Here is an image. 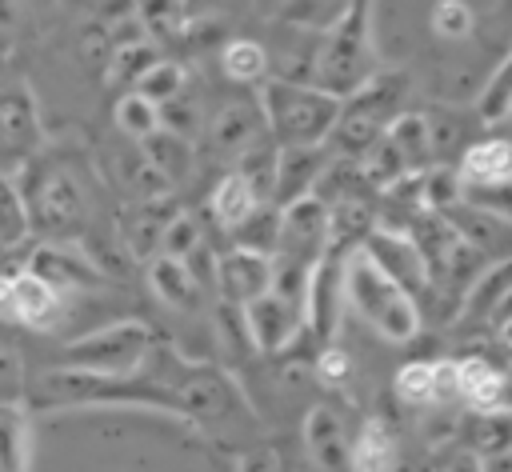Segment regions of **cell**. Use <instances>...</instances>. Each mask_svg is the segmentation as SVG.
I'll list each match as a JSON object with an SVG mask.
<instances>
[{"label": "cell", "mask_w": 512, "mask_h": 472, "mask_svg": "<svg viewBox=\"0 0 512 472\" xmlns=\"http://www.w3.org/2000/svg\"><path fill=\"white\" fill-rule=\"evenodd\" d=\"M468 412H484V416H512V372L496 368L476 392L464 396Z\"/></svg>", "instance_id": "cell-36"}, {"label": "cell", "mask_w": 512, "mask_h": 472, "mask_svg": "<svg viewBox=\"0 0 512 472\" xmlns=\"http://www.w3.org/2000/svg\"><path fill=\"white\" fill-rule=\"evenodd\" d=\"M476 108H480V120H484V124H496V120H508V116H512V52H508V56L496 64V72L488 76V84H484Z\"/></svg>", "instance_id": "cell-34"}, {"label": "cell", "mask_w": 512, "mask_h": 472, "mask_svg": "<svg viewBox=\"0 0 512 472\" xmlns=\"http://www.w3.org/2000/svg\"><path fill=\"white\" fill-rule=\"evenodd\" d=\"M196 248H200V220L188 216V212L168 216L164 220V236H160V252L176 256V260H188Z\"/></svg>", "instance_id": "cell-40"}, {"label": "cell", "mask_w": 512, "mask_h": 472, "mask_svg": "<svg viewBox=\"0 0 512 472\" xmlns=\"http://www.w3.org/2000/svg\"><path fill=\"white\" fill-rule=\"evenodd\" d=\"M112 116H116V128H120L124 136H132V140H144V136H152V132L164 124L160 104H156V100H148V96H144V92H136V88H128V92L116 100Z\"/></svg>", "instance_id": "cell-30"}, {"label": "cell", "mask_w": 512, "mask_h": 472, "mask_svg": "<svg viewBox=\"0 0 512 472\" xmlns=\"http://www.w3.org/2000/svg\"><path fill=\"white\" fill-rule=\"evenodd\" d=\"M388 136L396 140V148L404 152V160L412 168H428L436 164V152H432V124L424 112H400L392 124H388Z\"/></svg>", "instance_id": "cell-26"}, {"label": "cell", "mask_w": 512, "mask_h": 472, "mask_svg": "<svg viewBox=\"0 0 512 472\" xmlns=\"http://www.w3.org/2000/svg\"><path fill=\"white\" fill-rule=\"evenodd\" d=\"M344 292L348 304L356 308L360 320H368L384 340L392 344H408L420 332V300L396 284L364 248H356L344 264Z\"/></svg>", "instance_id": "cell-3"}, {"label": "cell", "mask_w": 512, "mask_h": 472, "mask_svg": "<svg viewBox=\"0 0 512 472\" xmlns=\"http://www.w3.org/2000/svg\"><path fill=\"white\" fill-rule=\"evenodd\" d=\"M496 340H500V344H504V348H512V316H508V320H500V324H496Z\"/></svg>", "instance_id": "cell-50"}, {"label": "cell", "mask_w": 512, "mask_h": 472, "mask_svg": "<svg viewBox=\"0 0 512 472\" xmlns=\"http://www.w3.org/2000/svg\"><path fill=\"white\" fill-rule=\"evenodd\" d=\"M460 172L468 184H492V180H512V140L488 136L464 148Z\"/></svg>", "instance_id": "cell-19"}, {"label": "cell", "mask_w": 512, "mask_h": 472, "mask_svg": "<svg viewBox=\"0 0 512 472\" xmlns=\"http://www.w3.org/2000/svg\"><path fill=\"white\" fill-rule=\"evenodd\" d=\"M28 268L40 272L60 292H68V288H92L100 280V268L84 252H76L68 244H44V248H36V256H32Z\"/></svg>", "instance_id": "cell-15"}, {"label": "cell", "mask_w": 512, "mask_h": 472, "mask_svg": "<svg viewBox=\"0 0 512 472\" xmlns=\"http://www.w3.org/2000/svg\"><path fill=\"white\" fill-rule=\"evenodd\" d=\"M508 316H512V288H508V292H504V300L496 304V312H492V328H496L500 320H508Z\"/></svg>", "instance_id": "cell-48"}, {"label": "cell", "mask_w": 512, "mask_h": 472, "mask_svg": "<svg viewBox=\"0 0 512 472\" xmlns=\"http://www.w3.org/2000/svg\"><path fill=\"white\" fill-rule=\"evenodd\" d=\"M236 172L256 188L260 200H276V172H280V144L268 136V140H256L248 144L240 156H236Z\"/></svg>", "instance_id": "cell-23"}, {"label": "cell", "mask_w": 512, "mask_h": 472, "mask_svg": "<svg viewBox=\"0 0 512 472\" xmlns=\"http://www.w3.org/2000/svg\"><path fill=\"white\" fill-rule=\"evenodd\" d=\"M220 68L236 84H264L268 80V52L256 40H228L220 52Z\"/></svg>", "instance_id": "cell-29"}, {"label": "cell", "mask_w": 512, "mask_h": 472, "mask_svg": "<svg viewBox=\"0 0 512 472\" xmlns=\"http://www.w3.org/2000/svg\"><path fill=\"white\" fill-rule=\"evenodd\" d=\"M332 160L328 144H288L280 148V172H276V204H292L308 192H316L324 168Z\"/></svg>", "instance_id": "cell-14"}, {"label": "cell", "mask_w": 512, "mask_h": 472, "mask_svg": "<svg viewBox=\"0 0 512 472\" xmlns=\"http://www.w3.org/2000/svg\"><path fill=\"white\" fill-rule=\"evenodd\" d=\"M32 460V428L24 408L4 404L0 408V468L4 472H28Z\"/></svg>", "instance_id": "cell-24"}, {"label": "cell", "mask_w": 512, "mask_h": 472, "mask_svg": "<svg viewBox=\"0 0 512 472\" xmlns=\"http://www.w3.org/2000/svg\"><path fill=\"white\" fill-rule=\"evenodd\" d=\"M28 224V208H24V196L12 180H0V244H12L24 236Z\"/></svg>", "instance_id": "cell-42"}, {"label": "cell", "mask_w": 512, "mask_h": 472, "mask_svg": "<svg viewBox=\"0 0 512 472\" xmlns=\"http://www.w3.org/2000/svg\"><path fill=\"white\" fill-rule=\"evenodd\" d=\"M304 448L316 472H356V444L348 440L344 420L324 404L304 416Z\"/></svg>", "instance_id": "cell-13"}, {"label": "cell", "mask_w": 512, "mask_h": 472, "mask_svg": "<svg viewBox=\"0 0 512 472\" xmlns=\"http://www.w3.org/2000/svg\"><path fill=\"white\" fill-rule=\"evenodd\" d=\"M260 204H264V200L256 196V188H252L240 172H228V176L212 188V216H216V224H220L224 232H236Z\"/></svg>", "instance_id": "cell-20"}, {"label": "cell", "mask_w": 512, "mask_h": 472, "mask_svg": "<svg viewBox=\"0 0 512 472\" xmlns=\"http://www.w3.org/2000/svg\"><path fill=\"white\" fill-rule=\"evenodd\" d=\"M184 80H188V76H184V68H180L176 60H164V56H160V60H156V64H152V68H148L132 88H136V92H144V96H148V100H156V104H168V100H176V96L184 92Z\"/></svg>", "instance_id": "cell-37"}, {"label": "cell", "mask_w": 512, "mask_h": 472, "mask_svg": "<svg viewBox=\"0 0 512 472\" xmlns=\"http://www.w3.org/2000/svg\"><path fill=\"white\" fill-rule=\"evenodd\" d=\"M40 148L36 92L20 68L0 64V156L24 164Z\"/></svg>", "instance_id": "cell-8"}, {"label": "cell", "mask_w": 512, "mask_h": 472, "mask_svg": "<svg viewBox=\"0 0 512 472\" xmlns=\"http://www.w3.org/2000/svg\"><path fill=\"white\" fill-rule=\"evenodd\" d=\"M360 168H364V176H368V184L376 188V192H384V188H392L404 172H412V164L404 160V152L396 148V140L384 132L364 156H360Z\"/></svg>", "instance_id": "cell-31"}, {"label": "cell", "mask_w": 512, "mask_h": 472, "mask_svg": "<svg viewBox=\"0 0 512 472\" xmlns=\"http://www.w3.org/2000/svg\"><path fill=\"white\" fill-rule=\"evenodd\" d=\"M16 188L24 196L28 224L40 228V232H64V228H76L84 220V204H88L84 200V188L60 164H48L40 156H28L24 160V180Z\"/></svg>", "instance_id": "cell-6"}, {"label": "cell", "mask_w": 512, "mask_h": 472, "mask_svg": "<svg viewBox=\"0 0 512 472\" xmlns=\"http://www.w3.org/2000/svg\"><path fill=\"white\" fill-rule=\"evenodd\" d=\"M304 320H308L304 304L276 288L244 304V332H248V344L260 352H284L288 344H296L304 332Z\"/></svg>", "instance_id": "cell-9"}, {"label": "cell", "mask_w": 512, "mask_h": 472, "mask_svg": "<svg viewBox=\"0 0 512 472\" xmlns=\"http://www.w3.org/2000/svg\"><path fill=\"white\" fill-rule=\"evenodd\" d=\"M152 344H156V332L144 320H116V324H104V328L72 340L64 348V356H60V368L128 376V372H140L144 368Z\"/></svg>", "instance_id": "cell-7"}, {"label": "cell", "mask_w": 512, "mask_h": 472, "mask_svg": "<svg viewBox=\"0 0 512 472\" xmlns=\"http://www.w3.org/2000/svg\"><path fill=\"white\" fill-rule=\"evenodd\" d=\"M468 448H476L484 460H488V456H500V452H512V416H484V412H472Z\"/></svg>", "instance_id": "cell-35"}, {"label": "cell", "mask_w": 512, "mask_h": 472, "mask_svg": "<svg viewBox=\"0 0 512 472\" xmlns=\"http://www.w3.org/2000/svg\"><path fill=\"white\" fill-rule=\"evenodd\" d=\"M0 472H4V468H0Z\"/></svg>", "instance_id": "cell-51"}, {"label": "cell", "mask_w": 512, "mask_h": 472, "mask_svg": "<svg viewBox=\"0 0 512 472\" xmlns=\"http://www.w3.org/2000/svg\"><path fill=\"white\" fill-rule=\"evenodd\" d=\"M392 468H396V436L380 416H372L356 436V472H392Z\"/></svg>", "instance_id": "cell-28"}, {"label": "cell", "mask_w": 512, "mask_h": 472, "mask_svg": "<svg viewBox=\"0 0 512 472\" xmlns=\"http://www.w3.org/2000/svg\"><path fill=\"white\" fill-rule=\"evenodd\" d=\"M428 24H432V32L440 40H464L476 28V12H472L468 0H436Z\"/></svg>", "instance_id": "cell-39"}, {"label": "cell", "mask_w": 512, "mask_h": 472, "mask_svg": "<svg viewBox=\"0 0 512 472\" xmlns=\"http://www.w3.org/2000/svg\"><path fill=\"white\" fill-rule=\"evenodd\" d=\"M404 96H408V76L396 68H376L356 92L344 96L340 120L328 136V148L336 156L360 160L388 132V124L404 112Z\"/></svg>", "instance_id": "cell-4"}, {"label": "cell", "mask_w": 512, "mask_h": 472, "mask_svg": "<svg viewBox=\"0 0 512 472\" xmlns=\"http://www.w3.org/2000/svg\"><path fill=\"white\" fill-rule=\"evenodd\" d=\"M140 28L148 36H172L184 16V0H140Z\"/></svg>", "instance_id": "cell-43"}, {"label": "cell", "mask_w": 512, "mask_h": 472, "mask_svg": "<svg viewBox=\"0 0 512 472\" xmlns=\"http://www.w3.org/2000/svg\"><path fill=\"white\" fill-rule=\"evenodd\" d=\"M276 280V256H264L256 248H228L224 256H216V288L224 296V304L244 308L256 296H264Z\"/></svg>", "instance_id": "cell-11"}, {"label": "cell", "mask_w": 512, "mask_h": 472, "mask_svg": "<svg viewBox=\"0 0 512 472\" xmlns=\"http://www.w3.org/2000/svg\"><path fill=\"white\" fill-rule=\"evenodd\" d=\"M464 400V380H460V356H440L436 360V388H432V404L448 408Z\"/></svg>", "instance_id": "cell-44"}, {"label": "cell", "mask_w": 512, "mask_h": 472, "mask_svg": "<svg viewBox=\"0 0 512 472\" xmlns=\"http://www.w3.org/2000/svg\"><path fill=\"white\" fill-rule=\"evenodd\" d=\"M360 248H364V252H368V256H372L396 284H404L412 296H420V292L428 288V280H432V272H428V256L420 252V244L412 240L408 228L376 224Z\"/></svg>", "instance_id": "cell-10"}, {"label": "cell", "mask_w": 512, "mask_h": 472, "mask_svg": "<svg viewBox=\"0 0 512 472\" xmlns=\"http://www.w3.org/2000/svg\"><path fill=\"white\" fill-rule=\"evenodd\" d=\"M460 200H464V172H460V164H448V160L428 164L424 168V208L452 212Z\"/></svg>", "instance_id": "cell-33"}, {"label": "cell", "mask_w": 512, "mask_h": 472, "mask_svg": "<svg viewBox=\"0 0 512 472\" xmlns=\"http://www.w3.org/2000/svg\"><path fill=\"white\" fill-rule=\"evenodd\" d=\"M0 320H16V284H12V276H0Z\"/></svg>", "instance_id": "cell-47"}, {"label": "cell", "mask_w": 512, "mask_h": 472, "mask_svg": "<svg viewBox=\"0 0 512 472\" xmlns=\"http://www.w3.org/2000/svg\"><path fill=\"white\" fill-rule=\"evenodd\" d=\"M464 204L492 212L500 220H512V180H492V184H468L464 180Z\"/></svg>", "instance_id": "cell-41"}, {"label": "cell", "mask_w": 512, "mask_h": 472, "mask_svg": "<svg viewBox=\"0 0 512 472\" xmlns=\"http://www.w3.org/2000/svg\"><path fill=\"white\" fill-rule=\"evenodd\" d=\"M260 124H264V112H260V104L252 108V104H244V100H236V104H224V112L212 120V128H208V140H212V148L216 152H224V156H240L248 144H256L260 136Z\"/></svg>", "instance_id": "cell-17"}, {"label": "cell", "mask_w": 512, "mask_h": 472, "mask_svg": "<svg viewBox=\"0 0 512 472\" xmlns=\"http://www.w3.org/2000/svg\"><path fill=\"white\" fill-rule=\"evenodd\" d=\"M280 232H284V208H280L276 200H264V204L232 232V240H236L240 248H256V252H264V256H276Z\"/></svg>", "instance_id": "cell-27"}, {"label": "cell", "mask_w": 512, "mask_h": 472, "mask_svg": "<svg viewBox=\"0 0 512 472\" xmlns=\"http://www.w3.org/2000/svg\"><path fill=\"white\" fill-rule=\"evenodd\" d=\"M436 472H484V456H480L476 448H460V444H456V452H448V456L436 464Z\"/></svg>", "instance_id": "cell-46"}, {"label": "cell", "mask_w": 512, "mask_h": 472, "mask_svg": "<svg viewBox=\"0 0 512 472\" xmlns=\"http://www.w3.org/2000/svg\"><path fill=\"white\" fill-rule=\"evenodd\" d=\"M140 148H144L148 164L160 172V180L176 184V180L188 172V160H192V136H180V132H172V128L160 124L152 136L140 140Z\"/></svg>", "instance_id": "cell-22"}, {"label": "cell", "mask_w": 512, "mask_h": 472, "mask_svg": "<svg viewBox=\"0 0 512 472\" xmlns=\"http://www.w3.org/2000/svg\"><path fill=\"white\" fill-rule=\"evenodd\" d=\"M148 284H152L156 300H164L168 308L188 312V308L200 304V280H196V272L188 268V260H176V256L156 252V256L148 260Z\"/></svg>", "instance_id": "cell-16"}, {"label": "cell", "mask_w": 512, "mask_h": 472, "mask_svg": "<svg viewBox=\"0 0 512 472\" xmlns=\"http://www.w3.org/2000/svg\"><path fill=\"white\" fill-rule=\"evenodd\" d=\"M12 284H16V320H20V324L48 328V324L56 320V312H60V288L48 284V280H44L40 272H32V268L16 272Z\"/></svg>", "instance_id": "cell-18"}, {"label": "cell", "mask_w": 512, "mask_h": 472, "mask_svg": "<svg viewBox=\"0 0 512 472\" xmlns=\"http://www.w3.org/2000/svg\"><path fill=\"white\" fill-rule=\"evenodd\" d=\"M432 388H436V360H408L396 372V396L412 408L432 404Z\"/></svg>", "instance_id": "cell-38"}, {"label": "cell", "mask_w": 512, "mask_h": 472, "mask_svg": "<svg viewBox=\"0 0 512 472\" xmlns=\"http://www.w3.org/2000/svg\"><path fill=\"white\" fill-rule=\"evenodd\" d=\"M260 112H264V128L268 136L288 148V144H328L336 120H340V104L344 96L312 84V80H284V76H268L260 84L256 96Z\"/></svg>", "instance_id": "cell-2"}, {"label": "cell", "mask_w": 512, "mask_h": 472, "mask_svg": "<svg viewBox=\"0 0 512 472\" xmlns=\"http://www.w3.org/2000/svg\"><path fill=\"white\" fill-rule=\"evenodd\" d=\"M344 264H348L344 252H324V256L316 260V268H312L304 316H308V328H312L316 340H332V336H336L340 308L348 304V292H344Z\"/></svg>", "instance_id": "cell-12"}, {"label": "cell", "mask_w": 512, "mask_h": 472, "mask_svg": "<svg viewBox=\"0 0 512 472\" xmlns=\"http://www.w3.org/2000/svg\"><path fill=\"white\" fill-rule=\"evenodd\" d=\"M376 72V48H372V0H356L348 16L324 32L320 52L312 60V84L348 96Z\"/></svg>", "instance_id": "cell-5"}, {"label": "cell", "mask_w": 512, "mask_h": 472, "mask_svg": "<svg viewBox=\"0 0 512 472\" xmlns=\"http://www.w3.org/2000/svg\"><path fill=\"white\" fill-rule=\"evenodd\" d=\"M16 24V0H0V28Z\"/></svg>", "instance_id": "cell-49"}, {"label": "cell", "mask_w": 512, "mask_h": 472, "mask_svg": "<svg viewBox=\"0 0 512 472\" xmlns=\"http://www.w3.org/2000/svg\"><path fill=\"white\" fill-rule=\"evenodd\" d=\"M316 376H320V384H328V388L348 384V376H352V360H348V352L336 348V344H324L320 356H316Z\"/></svg>", "instance_id": "cell-45"}, {"label": "cell", "mask_w": 512, "mask_h": 472, "mask_svg": "<svg viewBox=\"0 0 512 472\" xmlns=\"http://www.w3.org/2000/svg\"><path fill=\"white\" fill-rule=\"evenodd\" d=\"M160 60L156 44L148 36H136V40H120L112 60H108V80L112 84H136L152 64Z\"/></svg>", "instance_id": "cell-32"}, {"label": "cell", "mask_w": 512, "mask_h": 472, "mask_svg": "<svg viewBox=\"0 0 512 472\" xmlns=\"http://www.w3.org/2000/svg\"><path fill=\"white\" fill-rule=\"evenodd\" d=\"M512 288V260H492L480 280L464 292V304H460V320H492L496 304L504 300V292Z\"/></svg>", "instance_id": "cell-21"}, {"label": "cell", "mask_w": 512, "mask_h": 472, "mask_svg": "<svg viewBox=\"0 0 512 472\" xmlns=\"http://www.w3.org/2000/svg\"><path fill=\"white\" fill-rule=\"evenodd\" d=\"M356 0H280V20L284 24H292V28H304V32H328V28H336L344 16H348V8H352Z\"/></svg>", "instance_id": "cell-25"}, {"label": "cell", "mask_w": 512, "mask_h": 472, "mask_svg": "<svg viewBox=\"0 0 512 472\" xmlns=\"http://www.w3.org/2000/svg\"><path fill=\"white\" fill-rule=\"evenodd\" d=\"M80 404H104V408H160L168 416H188L184 396L172 384L144 380L140 372L116 376V372H84V368H52L40 376L32 392V408H80Z\"/></svg>", "instance_id": "cell-1"}]
</instances>
